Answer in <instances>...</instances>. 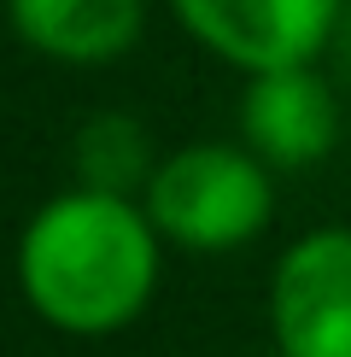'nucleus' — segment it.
Returning a JSON list of instances; mask_svg holds the SVG:
<instances>
[{"label": "nucleus", "instance_id": "423d86ee", "mask_svg": "<svg viewBox=\"0 0 351 357\" xmlns=\"http://www.w3.org/2000/svg\"><path fill=\"white\" fill-rule=\"evenodd\" d=\"M6 29L70 70L117 65L146 36V0H6Z\"/></svg>", "mask_w": 351, "mask_h": 357}, {"label": "nucleus", "instance_id": "39448f33", "mask_svg": "<svg viewBox=\"0 0 351 357\" xmlns=\"http://www.w3.org/2000/svg\"><path fill=\"white\" fill-rule=\"evenodd\" d=\"M340 88L322 65L258 70L240 88V141L270 170H316L340 146Z\"/></svg>", "mask_w": 351, "mask_h": 357}, {"label": "nucleus", "instance_id": "7ed1b4c3", "mask_svg": "<svg viewBox=\"0 0 351 357\" xmlns=\"http://www.w3.org/2000/svg\"><path fill=\"white\" fill-rule=\"evenodd\" d=\"M187 41L240 77L316 65L340 36L351 0H164Z\"/></svg>", "mask_w": 351, "mask_h": 357}, {"label": "nucleus", "instance_id": "f03ea898", "mask_svg": "<svg viewBox=\"0 0 351 357\" xmlns=\"http://www.w3.org/2000/svg\"><path fill=\"white\" fill-rule=\"evenodd\" d=\"M164 246L194 258L252 246L275 217V170L246 141H187L158 158L141 193Z\"/></svg>", "mask_w": 351, "mask_h": 357}, {"label": "nucleus", "instance_id": "6e6552de", "mask_svg": "<svg viewBox=\"0 0 351 357\" xmlns=\"http://www.w3.org/2000/svg\"><path fill=\"white\" fill-rule=\"evenodd\" d=\"M334 65H340V82L351 88V6H345V18H340V36H334Z\"/></svg>", "mask_w": 351, "mask_h": 357}, {"label": "nucleus", "instance_id": "20e7f679", "mask_svg": "<svg viewBox=\"0 0 351 357\" xmlns=\"http://www.w3.org/2000/svg\"><path fill=\"white\" fill-rule=\"evenodd\" d=\"M275 357H351V229L299 234L270 270Z\"/></svg>", "mask_w": 351, "mask_h": 357}, {"label": "nucleus", "instance_id": "f257e3e1", "mask_svg": "<svg viewBox=\"0 0 351 357\" xmlns=\"http://www.w3.org/2000/svg\"><path fill=\"white\" fill-rule=\"evenodd\" d=\"M12 270L24 305L47 328L70 340H106L146 317L164 275V234L153 229L141 199L70 182L24 222Z\"/></svg>", "mask_w": 351, "mask_h": 357}, {"label": "nucleus", "instance_id": "0eeeda50", "mask_svg": "<svg viewBox=\"0 0 351 357\" xmlns=\"http://www.w3.org/2000/svg\"><path fill=\"white\" fill-rule=\"evenodd\" d=\"M158 146L146 135V123L135 112H88L70 135V182L94 188V193H123V199H141L146 182L158 170Z\"/></svg>", "mask_w": 351, "mask_h": 357}]
</instances>
